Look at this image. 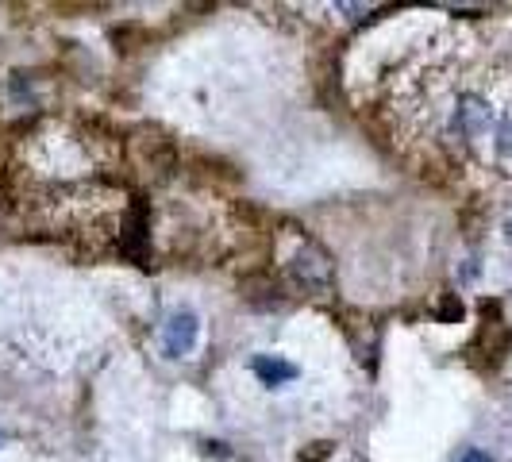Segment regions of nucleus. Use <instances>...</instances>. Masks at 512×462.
I'll use <instances>...</instances> for the list:
<instances>
[{"label":"nucleus","instance_id":"nucleus-1","mask_svg":"<svg viewBox=\"0 0 512 462\" xmlns=\"http://www.w3.org/2000/svg\"><path fill=\"white\" fill-rule=\"evenodd\" d=\"M128 158L131 166L151 181H166L174 170H178V147L166 131L158 128H139L128 139Z\"/></svg>","mask_w":512,"mask_h":462},{"label":"nucleus","instance_id":"nucleus-9","mask_svg":"<svg viewBox=\"0 0 512 462\" xmlns=\"http://www.w3.org/2000/svg\"><path fill=\"white\" fill-rule=\"evenodd\" d=\"M147 39V27L139 24H124L112 31V43H116V51H139V43Z\"/></svg>","mask_w":512,"mask_h":462},{"label":"nucleus","instance_id":"nucleus-7","mask_svg":"<svg viewBox=\"0 0 512 462\" xmlns=\"http://www.w3.org/2000/svg\"><path fill=\"white\" fill-rule=\"evenodd\" d=\"M251 370H255V378L262 385H270V389H278V385H289L297 382V366L289 359H282V355H258L255 362H251Z\"/></svg>","mask_w":512,"mask_h":462},{"label":"nucleus","instance_id":"nucleus-8","mask_svg":"<svg viewBox=\"0 0 512 462\" xmlns=\"http://www.w3.org/2000/svg\"><path fill=\"white\" fill-rule=\"evenodd\" d=\"M243 301L251 308H278L285 297H282V285L274 282L270 274H251L243 282Z\"/></svg>","mask_w":512,"mask_h":462},{"label":"nucleus","instance_id":"nucleus-6","mask_svg":"<svg viewBox=\"0 0 512 462\" xmlns=\"http://www.w3.org/2000/svg\"><path fill=\"white\" fill-rule=\"evenodd\" d=\"M120 251L135 258L139 266H147V208L143 205H131L124 235H120Z\"/></svg>","mask_w":512,"mask_h":462},{"label":"nucleus","instance_id":"nucleus-4","mask_svg":"<svg viewBox=\"0 0 512 462\" xmlns=\"http://www.w3.org/2000/svg\"><path fill=\"white\" fill-rule=\"evenodd\" d=\"M197 343H201V316L193 308H174L162 324V351L170 359H185L197 351Z\"/></svg>","mask_w":512,"mask_h":462},{"label":"nucleus","instance_id":"nucleus-12","mask_svg":"<svg viewBox=\"0 0 512 462\" xmlns=\"http://www.w3.org/2000/svg\"><path fill=\"white\" fill-rule=\"evenodd\" d=\"M436 316L443 320V324H455V320H462V301L455 297V293H447V297L439 301Z\"/></svg>","mask_w":512,"mask_h":462},{"label":"nucleus","instance_id":"nucleus-2","mask_svg":"<svg viewBox=\"0 0 512 462\" xmlns=\"http://www.w3.org/2000/svg\"><path fill=\"white\" fill-rule=\"evenodd\" d=\"M289 278H293V285H301L305 293H312V297L332 293V285H335L332 255H328L316 239H301L297 251L289 255Z\"/></svg>","mask_w":512,"mask_h":462},{"label":"nucleus","instance_id":"nucleus-3","mask_svg":"<svg viewBox=\"0 0 512 462\" xmlns=\"http://www.w3.org/2000/svg\"><path fill=\"white\" fill-rule=\"evenodd\" d=\"M493 128H497V116H493V108L486 104V97L462 93L459 101H455V108H451V135L462 139V143H478Z\"/></svg>","mask_w":512,"mask_h":462},{"label":"nucleus","instance_id":"nucleus-5","mask_svg":"<svg viewBox=\"0 0 512 462\" xmlns=\"http://www.w3.org/2000/svg\"><path fill=\"white\" fill-rule=\"evenodd\" d=\"M512 347V332L501 324V320H486L482 324V332H478V339L470 343V351H466V359H474L478 351H486V362H482V370H497L501 362H505V355H509Z\"/></svg>","mask_w":512,"mask_h":462},{"label":"nucleus","instance_id":"nucleus-14","mask_svg":"<svg viewBox=\"0 0 512 462\" xmlns=\"http://www.w3.org/2000/svg\"><path fill=\"white\" fill-rule=\"evenodd\" d=\"M0 447H4V432H0Z\"/></svg>","mask_w":512,"mask_h":462},{"label":"nucleus","instance_id":"nucleus-11","mask_svg":"<svg viewBox=\"0 0 512 462\" xmlns=\"http://www.w3.org/2000/svg\"><path fill=\"white\" fill-rule=\"evenodd\" d=\"M332 455H335V443L316 439V443H308L305 451H297V462H328Z\"/></svg>","mask_w":512,"mask_h":462},{"label":"nucleus","instance_id":"nucleus-10","mask_svg":"<svg viewBox=\"0 0 512 462\" xmlns=\"http://www.w3.org/2000/svg\"><path fill=\"white\" fill-rule=\"evenodd\" d=\"M493 147H497V154H512V112L497 116V128H493Z\"/></svg>","mask_w":512,"mask_h":462},{"label":"nucleus","instance_id":"nucleus-15","mask_svg":"<svg viewBox=\"0 0 512 462\" xmlns=\"http://www.w3.org/2000/svg\"><path fill=\"white\" fill-rule=\"evenodd\" d=\"M509 239H512V220H509Z\"/></svg>","mask_w":512,"mask_h":462},{"label":"nucleus","instance_id":"nucleus-13","mask_svg":"<svg viewBox=\"0 0 512 462\" xmlns=\"http://www.w3.org/2000/svg\"><path fill=\"white\" fill-rule=\"evenodd\" d=\"M455 462H489V455H482L478 447H470V451H462V455Z\"/></svg>","mask_w":512,"mask_h":462}]
</instances>
